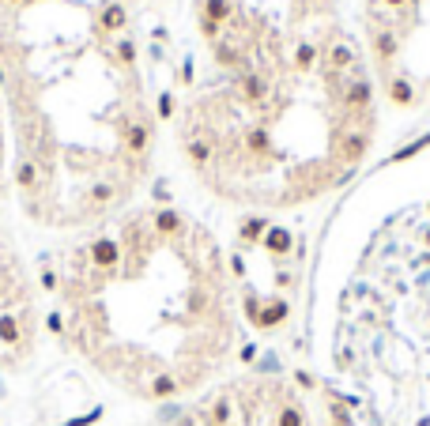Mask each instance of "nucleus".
<instances>
[{"label": "nucleus", "instance_id": "1", "mask_svg": "<svg viewBox=\"0 0 430 426\" xmlns=\"http://www.w3.org/2000/svg\"><path fill=\"white\" fill-rule=\"evenodd\" d=\"M309 392H317V377L309 369H294L291 381L253 377L212 389L204 400L174 415L170 426H355L351 412L336 396H332V415L317 423L306 400Z\"/></svg>", "mask_w": 430, "mask_h": 426}, {"label": "nucleus", "instance_id": "2", "mask_svg": "<svg viewBox=\"0 0 430 426\" xmlns=\"http://www.w3.org/2000/svg\"><path fill=\"white\" fill-rule=\"evenodd\" d=\"M373 106V83L370 76H351V83L340 94V114H344V125H366V114Z\"/></svg>", "mask_w": 430, "mask_h": 426}, {"label": "nucleus", "instance_id": "3", "mask_svg": "<svg viewBox=\"0 0 430 426\" xmlns=\"http://www.w3.org/2000/svg\"><path fill=\"white\" fill-rule=\"evenodd\" d=\"M129 27V4L125 0H106L94 12V34L99 38H121Z\"/></svg>", "mask_w": 430, "mask_h": 426}, {"label": "nucleus", "instance_id": "4", "mask_svg": "<svg viewBox=\"0 0 430 426\" xmlns=\"http://www.w3.org/2000/svg\"><path fill=\"white\" fill-rule=\"evenodd\" d=\"M230 15H234V0H201V30H204V38L219 42V30L230 23Z\"/></svg>", "mask_w": 430, "mask_h": 426}, {"label": "nucleus", "instance_id": "5", "mask_svg": "<svg viewBox=\"0 0 430 426\" xmlns=\"http://www.w3.org/2000/svg\"><path fill=\"white\" fill-rule=\"evenodd\" d=\"M238 99L245 102V106H253V110H265L268 106V79L260 76V72H238Z\"/></svg>", "mask_w": 430, "mask_h": 426}, {"label": "nucleus", "instance_id": "6", "mask_svg": "<svg viewBox=\"0 0 430 426\" xmlns=\"http://www.w3.org/2000/svg\"><path fill=\"white\" fill-rule=\"evenodd\" d=\"M385 99L393 102L396 110H411L419 102V91H416V83H411L408 76H400V72H385Z\"/></svg>", "mask_w": 430, "mask_h": 426}, {"label": "nucleus", "instance_id": "7", "mask_svg": "<svg viewBox=\"0 0 430 426\" xmlns=\"http://www.w3.org/2000/svg\"><path fill=\"white\" fill-rule=\"evenodd\" d=\"M373 61L381 64V68H389V64L396 61V53H400V34H396L393 27H381V30H373Z\"/></svg>", "mask_w": 430, "mask_h": 426}, {"label": "nucleus", "instance_id": "8", "mask_svg": "<svg viewBox=\"0 0 430 426\" xmlns=\"http://www.w3.org/2000/svg\"><path fill=\"white\" fill-rule=\"evenodd\" d=\"M317 61H321V45L309 42V38H302V42L294 45V53H291V68L298 72V76H306V72H317Z\"/></svg>", "mask_w": 430, "mask_h": 426}, {"label": "nucleus", "instance_id": "9", "mask_svg": "<svg viewBox=\"0 0 430 426\" xmlns=\"http://www.w3.org/2000/svg\"><path fill=\"white\" fill-rule=\"evenodd\" d=\"M260 245H265L272 256H287L294 249V234L287 227H280V223H272V227L265 230V238H260Z\"/></svg>", "mask_w": 430, "mask_h": 426}, {"label": "nucleus", "instance_id": "10", "mask_svg": "<svg viewBox=\"0 0 430 426\" xmlns=\"http://www.w3.org/2000/svg\"><path fill=\"white\" fill-rule=\"evenodd\" d=\"M355 64V50L347 42H332L329 53H325V72L329 76H340V72H347Z\"/></svg>", "mask_w": 430, "mask_h": 426}, {"label": "nucleus", "instance_id": "11", "mask_svg": "<svg viewBox=\"0 0 430 426\" xmlns=\"http://www.w3.org/2000/svg\"><path fill=\"white\" fill-rule=\"evenodd\" d=\"M114 61L121 64L125 72H136V42H132L129 34H121L114 42Z\"/></svg>", "mask_w": 430, "mask_h": 426}, {"label": "nucleus", "instance_id": "12", "mask_svg": "<svg viewBox=\"0 0 430 426\" xmlns=\"http://www.w3.org/2000/svg\"><path fill=\"white\" fill-rule=\"evenodd\" d=\"M212 53H215V61H219L223 68H238V50H234V42H230V38L212 42Z\"/></svg>", "mask_w": 430, "mask_h": 426}, {"label": "nucleus", "instance_id": "13", "mask_svg": "<svg viewBox=\"0 0 430 426\" xmlns=\"http://www.w3.org/2000/svg\"><path fill=\"white\" fill-rule=\"evenodd\" d=\"M174 110H178L174 94H170V91H163V94L155 99V117H158V121H170V117H174Z\"/></svg>", "mask_w": 430, "mask_h": 426}, {"label": "nucleus", "instance_id": "14", "mask_svg": "<svg viewBox=\"0 0 430 426\" xmlns=\"http://www.w3.org/2000/svg\"><path fill=\"white\" fill-rule=\"evenodd\" d=\"M381 4H385L389 12H404V8H411L416 0H381Z\"/></svg>", "mask_w": 430, "mask_h": 426}, {"label": "nucleus", "instance_id": "15", "mask_svg": "<svg viewBox=\"0 0 430 426\" xmlns=\"http://www.w3.org/2000/svg\"><path fill=\"white\" fill-rule=\"evenodd\" d=\"M23 0H0V8H19Z\"/></svg>", "mask_w": 430, "mask_h": 426}, {"label": "nucleus", "instance_id": "16", "mask_svg": "<svg viewBox=\"0 0 430 426\" xmlns=\"http://www.w3.org/2000/svg\"><path fill=\"white\" fill-rule=\"evenodd\" d=\"M0 79H4V64H0Z\"/></svg>", "mask_w": 430, "mask_h": 426}]
</instances>
